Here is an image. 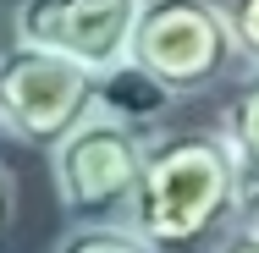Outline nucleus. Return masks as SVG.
I'll return each instance as SVG.
<instances>
[{"mask_svg":"<svg viewBox=\"0 0 259 253\" xmlns=\"http://www.w3.org/2000/svg\"><path fill=\"white\" fill-rule=\"evenodd\" d=\"M237 226L259 231V165H243V204H237Z\"/></svg>","mask_w":259,"mask_h":253,"instance_id":"1a4fd4ad","label":"nucleus"},{"mask_svg":"<svg viewBox=\"0 0 259 253\" xmlns=\"http://www.w3.org/2000/svg\"><path fill=\"white\" fill-rule=\"evenodd\" d=\"M215 253H259V231H248V226H232V231H221Z\"/></svg>","mask_w":259,"mask_h":253,"instance_id":"9d476101","label":"nucleus"},{"mask_svg":"<svg viewBox=\"0 0 259 253\" xmlns=\"http://www.w3.org/2000/svg\"><path fill=\"white\" fill-rule=\"evenodd\" d=\"M133 61L182 99L226 83L243 66V50L221 0H149L133 33Z\"/></svg>","mask_w":259,"mask_h":253,"instance_id":"7ed1b4c3","label":"nucleus"},{"mask_svg":"<svg viewBox=\"0 0 259 253\" xmlns=\"http://www.w3.org/2000/svg\"><path fill=\"white\" fill-rule=\"evenodd\" d=\"M144 160H149V132L94 105L50 149L61 209L77 226H121L127 220V204L138 193Z\"/></svg>","mask_w":259,"mask_h":253,"instance_id":"f03ea898","label":"nucleus"},{"mask_svg":"<svg viewBox=\"0 0 259 253\" xmlns=\"http://www.w3.org/2000/svg\"><path fill=\"white\" fill-rule=\"evenodd\" d=\"M94 105H100V72L22 39L0 50V127L11 138L55 149Z\"/></svg>","mask_w":259,"mask_h":253,"instance_id":"20e7f679","label":"nucleus"},{"mask_svg":"<svg viewBox=\"0 0 259 253\" xmlns=\"http://www.w3.org/2000/svg\"><path fill=\"white\" fill-rule=\"evenodd\" d=\"M149 0H22L11 28L22 44L55 50L89 72L133 61V33Z\"/></svg>","mask_w":259,"mask_h":253,"instance_id":"39448f33","label":"nucleus"},{"mask_svg":"<svg viewBox=\"0 0 259 253\" xmlns=\"http://www.w3.org/2000/svg\"><path fill=\"white\" fill-rule=\"evenodd\" d=\"M6 209H11V182H6V171H0V220H6Z\"/></svg>","mask_w":259,"mask_h":253,"instance_id":"9b49d317","label":"nucleus"},{"mask_svg":"<svg viewBox=\"0 0 259 253\" xmlns=\"http://www.w3.org/2000/svg\"><path fill=\"white\" fill-rule=\"evenodd\" d=\"M221 132L237 143L243 165H259V66L248 72V83L237 88V99L226 105V116H221Z\"/></svg>","mask_w":259,"mask_h":253,"instance_id":"0eeeda50","label":"nucleus"},{"mask_svg":"<svg viewBox=\"0 0 259 253\" xmlns=\"http://www.w3.org/2000/svg\"><path fill=\"white\" fill-rule=\"evenodd\" d=\"M237 204H243V154L226 132H165L149 138V160L121 226L160 253L193 248L237 220Z\"/></svg>","mask_w":259,"mask_h":253,"instance_id":"f257e3e1","label":"nucleus"},{"mask_svg":"<svg viewBox=\"0 0 259 253\" xmlns=\"http://www.w3.org/2000/svg\"><path fill=\"white\" fill-rule=\"evenodd\" d=\"M226 17H232V33H237V50L243 66H259V0H226Z\"/></svg>","mask_w":259,"mask_h":253,"instance_id":"6e6552de","label":"nucleus"},{"mask_svg":"<svg viewBox=\"0 0 259 253\" xmlns=\"http://www.w3.org/2000/svg\"><path fill=\"white\" fill-rule=\"evenodd\" d=\"M171 99H177V94L160 83L149 66H138V61H121V66L100 72V110L133 121V127H144V132L171 110Z\"/></svg>","mask_w":259,"mask_h":253,"instance_id":"423d86ee","label":"nucleus"}]
</instances>
